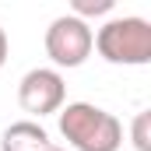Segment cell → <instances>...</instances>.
Here are the masks:
<instances>
[{
  "mask_svg": "<svg viewBox=\"0 0 151 151\" xmlns=\"http://www.w3.org/2000/svg\"><path fill=\"white\" fill-rule=\"evenodd\" d=\"M60 134L74 151H119L123 148V123L102 106L91 102H67L60 113Z\"/></svg>",
  "mask_w": 151,
  "mask_h": 151,
  "instance_id": "cell-1",
  "label": "cell"
},
{
  "mask_svg": "<svg viewBox=\"0 0 151 151\" xmlns=\"http://www.w3.org/2000/svg\"><path fill=\"white\" fill-rule=\"evenodd\" d=\"M95 49L106 63L144 67V63H151V21L137 18V14L109 18L95 32Z\"/></svg>",
  "mask_w": 151,
  "mask_h": 151,
  "instance_id": "cell-2",
  "label": "cell"
},
{
  "mask_svg": "<svg viewBox=\"0 0 151 151\" xmlns=\"http://www.w3.org/2000/svg\"><path fill=\"white\" fill-rule=\"evenodd\" d=\"M46 56L53 60V70H70V67H81L91 49H95V28L88 21H81L74 14H60L49 21L46 28Z\"/></svg>",
  "mask_w": 151,
  "mask_h": 151,
  "instance_id": "cell-3",
  "label": "cell"
},
{
  "mask_svg": "<svg viewBox=\"0 0 151 151\" xmlns=\"http://www.w3.org/2000/svg\"><path fill=\"white\" fill-rule=\"evenodd\" d=\"M18 106L28 116H53L67 106V81L53 67H32L18 81Z\"/></svg>",
  "mask_w": 151,
  "mask_h": 151,
  "instance_id": "cell-4",
  "label": "cell"
},
{
  "mask_svg": "<svg viewBox=\"0 0 151 151\" xmlns=\"http://www.w3.org/2000/svg\"><path fill=\"white\" fill-rule=\"evenodd\" d=\"M53 141L46 134V127L35 119H18L0 134V151H49Z\"/></svg>",
  "mask_w": 151,
  "mask_h": 151,
  "instance_id": "cell-5",
  "label": "cell"
},
{
  "mask_svg": "<svg viewBox=\"0 0 151 151\" xmlns=\"http://www.w3.org/2000/svg\"><path fill=\"white\" fill-rule=\"evenodd\" d=\"M130 141H134L137 151H151V113L148 109L134 116V123H130Z\"/></svg>",
  "mask_w": 151,
  "mask_h": 151,
  "instance_id": "cell-6",
  "label": "cell"
},
{
  "mask_svg": "<svg viewBox=\"0 0 151 151\" xmlns=\"http://www.w3.org/2000/svg\"><path fill=\"white\" fill-rule=\"evenodd\" d=\"M113 11V0H74L70 4V14L81 21H91V18H102Z\"/></svg>",
  "mask_w": 151,
  "mask_h": 151,
  "instance_id": "cell-7",
  "label": "cell"
},
{
  "mask_svg": "<svg viewBox=\"0 0 151 151\" xmlns=\"http://www.w3.org/2000/svg\"><path fill=\"white\" fill-rule=\"evenodd\" d=\"M7 53H11V39H7V32L0 28V67L7 63Z\"/></svg>",
  "mask_w": 151,
  "mask_h": 151,
  "instance_id": "cell-8",
  "label": "cell"
},
{
  "mask_svg": "<svg viewBox=\"0 0 151 151\" xmlns=\"http://www.w3.org/2000/svg\"><path fill=\"white\" fill-rule=\"evenodd\" d=\"M49 151H67V148H60V144H53V148H49Z\"/></svg>",
  "mask_w": 151,
  "mask_h": 151,
  "instance_id": "cell-9",
  "label": "cell"
}]
</instances>
